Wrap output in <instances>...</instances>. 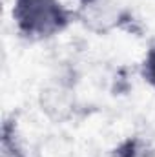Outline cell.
<instances>
[{
	"instance_id": "6da1fadb",
	"label": "cell",
	"mask_w": 155,
	"mask_h": 157,
	"mask_svg": "<svg viewBox=\"0 0 155 157\" xmlns=\"http://www.w3.org/2000/svg\"><path fill=\"white\" fill-rule=\"evenodd\" d=\"M11 17L22 39L40 42L66 31L77 11L68 9L60 0H13Z\"/></svg>"
},
{
	"instance_id": "7a4b0ae2",
	"label": "cell",
	"mask_w": 155,
	"mask_h": 157,
	"mask_svg": "<svg viewBox=\"0 0 155 157\" xmlns=\"http://www.w3.org/2000/svg\"><path fill=\"white\" fill-rule=\"evenodd\" d=\"M77 18L93 31H110L122 22V13L108 0H93L77 11Z\"/></svg>"
},
{
	"instance_id": "3957f363",
	"label": "cell",
	"mask_w": 155,
	"mask_h": 157,
	"mask_svg": "<svg viewBox=\"0 0 155 157\" xmlns=\"http://www.w3.org/2000/svg\"><path fill=\"white\" fill-rule=\"evenodd\" d=\"M153 154L152 143L141 135L128 137L113 150V157H153Z\"/></svg>"
},
{
	"instance_id": "277c9868",
	"label": "cell",
	"mask_w": 155,
	"mask_h": 157,
	"mask_svg": "<svg viewBox=\"0 0 155 157\" xmlns=\"http://www.w3.org/2000/svg\"><path fill=\"white\" fill-rule=\"evenodd\" d=\"M141 77L155 90V44H152L144 53V59L141 62Z\"/></svg>"
},
{
	"instance_id": "5b68a950",
	"label": "cell",
	"mask_w": 155,
	"mask_h": 157,
	"mask_svg": "<svg viewBox=\"0 0 155 157\" xmlns=\"http://www.w3.org/2000/svg\"><path fill=\"white\" fill-rule=\"evenodd\" d=\"M80 2V6H86V4H89V2H93V0H78Z\"/></svg>"
}]
</instances>
